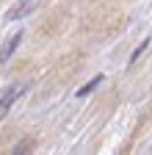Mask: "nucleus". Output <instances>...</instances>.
Returning a JSON list of instances; mask_svg holds the SVG:
<instances>
[{
	"label": "nucleus",
	"instance_id": "1",
	"mask_svg": "<svg viewBox=\"0 0 152 155\" xmlns=\"http://www.w3.org/2000/svg\"><path fill=\"white\" fill-rule=\"evenodd\" d=\"M22 91H25V86H17V89H8L3 97H0V119H3V116L8 114V108L17 103V97H20Z\"/></svg>",
	"mask_w": 152,
	"mask_h": 155
},
{
	"label": "nucleus",
	"instance_id": "2",
	"mask_svg": "<svg viewBox=\"0 0 152 155\" xmlns=\"http://www.w3.org/2000/svg\"><path fill=\"white\" fill-rule=\"evenodd\" d=\"M22 36H25L22 31H20V33H14V36L8 39V42H6L3 47H0V64H3V61H8V58L14 55V50L20 47V42H22Z\"/></svg>",
	"mask_w": 152,
	"mask_h": 155
},
{
	"label": "nucleus",
	"instance_id": "3",
	"mask_svg": "<svg viewBox=\"0 0 152 155\" xmlns=\"http://www.w3.org/2000/svg\"><path fill=\"white\" fill-rule=\"evenodd\" d=\"M100 83H105V78H102V75H97V78H91V81H89V83H86L83 89H78V97H89V94H91L94 89H97Z\"/></svg>",
	"mask_w": 152,
	"mask_h": 155
},
{
	"label": "nucleus",
	"instance_id": "4",
	"mask_svg": "<svg viewBox=\"0 0 152 155\" xmlns=\"http://www.w3.org/2000/svg\"><path fill=\"white\" fill-rule=\"evenodd\" d=\"M149 45H152V39H144V42H141V45H138L136 50H133V55H130V64H133V61H138V58H141V53H144V50H147Z\"/></svg>",
	"mask_w": 152,
	"mask_h": 155
}]
</instances>
